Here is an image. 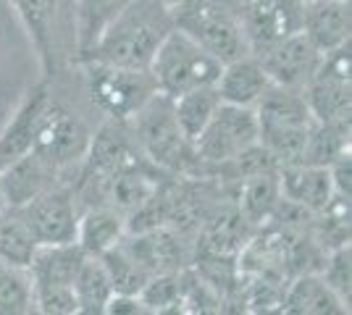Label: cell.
I'll use <instances>...</instances> for the list:
<instances>
[{
	"label": "cell",
	"instance_id": "6da1fadb",
	"mask_svg": "<svg viewBox=\"0 0 352 315\" xmlns=\"http://www.w3.org/2000/svg\"><path fill=\"white\" fill-rule=\"evenodd\" d=\"M174 30V11L161 0H132L108 24L103 37L95 43L85 60L121 66V69H150L155 50L166 34Z\"/></svg>",
	"mask_w": 352,
	"mask_h": 315
},
{
	"label": "cell",
	"instance_id": "7a4b0ae2",
	"mask_svg": "<svg viewBox=\"0 0 352 315\" xmlns=\"http://www.w3.org/2000/svg\"><path fill=\"white\" fill-rule=\"evenodd\" d=\"M132 135L140 150L163 174H174L176 179H203V163L174 119L171 97L155 92L132 119Z\"/></svg>",
	"mask_w": 352,
	"mask_h": 315
},
{
	"label": "cell",
	"instance_id": "3957f363",
	"mask_svg": "<svg viewBox=\"0 0 352 315\" xmlns=\"http://www.w3.org/2000/svg\"><path fill=\"white\" fill-rule=\"evenodd\" d=\"M255 119H258V142L279 168L302 163L310 126L316 121L302 90L271 84L255 105Z\"/></svg>",
	"mask_w": 352,
	"mask_h": 315
},
{
	"label": "cell",
	"instance_id": "277c9868",
	"mask_svg": "<svg viewBox=\"0 0 352 315\" xmlns=\"http://www.w3.org/2000/svg\"><path fill=\"white\" fill-rule=\"evenodd\" d=\"M174 11V27L190 34L213 58L229 63L248 56L250 47L242 32L239 11L229 0H182Z\"/></svg>",
	"mask_w": 352,
	"mask_h": 315
},
{
	"label": "cell",
	"instance_id": "5b68a950",
	"mask_svg": "<svg viewBox=\"0 0 352 315\" xmlns=\"http://www.w3.org/2000/svg\"><path fill=\"white\" fill-rule=\"evenodd\" d=\"M221 66L223 63L213 58L206 47H200L190 34L174 27L166 34L161 47L155 50L150 74L155 79V87L161 95L179 97L200 87H216Z\"/></svg>",
	"mask_w": 352,
	"mask_h": 315
},
{
	"label": "cell",
	"instance_id": "8992f818",
	"mask_svg": "<svg viewBox=\"0 0 352 315\" xmlns=\"http://www.w3.org/2000/svg\"><path fill=\"white\" fill-rule=\"evenodd\" d=\"M87 90L108 119L129 121L158 92L150 69H121L85 60Z\"/></svg>",
	"mask_w": 352,
	"mask_h": 315
},
{
	"label": "cell",
	"instance_id": "52a82bcc",
	"mask_svg": "<svg viewBox=\"0 0 352 315\" xmlns=\"http://www.w3.org/2000/svg\"><path fill=\"white\" fill-rule=\"evenodd\" d=\"M258 145V119L255 108L221 103L208 121L203 135L195 139V152L203 163V179H208L219 165L234 161L236 155Z\"/></svg>",
	"mask_w": 352,
	"mask_h": 315
},
{
	"label": "cell",
	"instance_id": "ba28073f",
	"mask_svg": "<svg viewBox=\"0 0 352 315\" xmlns=\"http://www.w3.org/2000/svg\"><path fill=\"white\" fill-rule=\"evenodd\" d=\"M89 139H92V132L76 113L50 97L45 100L37 124H34L32 150L43 155L47 163L66 171V168H74V163L85 161Z\"/></svg>",
	"mask_w": 352,
	"mask_h": 315
},
{
	"label": "cell",
	"instance_id": "9c48e42d",
	"mask_svg": "<svg viewBox=\"0 0 352 315\" xmlns=\"http://www.w3.org/2000/svg\"><path fill=\"white\" fill-rule=\"evenodd\" d=\"M352 56L350 43L323 53L316 74L305 84V100L316 121L323 124H350L352 87H350Z\"/></svg>",
	"mask_w": 352,
	"mask_h": 315
},
{
	"label": "cell",
	"instance_id": "30bf717a",
	"mask_svg": "<svg viewBox=\"0 0 352 315\" xmlns=\"http://www.w3.org/2000/svg\"><path fill=\"white\" fill-rule=\"evenodd\" d=\"M19 210H21L24 221L30 224L32 234L40 244L76 242V226H79L82 208L76 202L74 187L69 181L40 192Z\"/></svg>",
	"mask_w": 352,
	"mask_h": 315
},
{
	"label": "cell",
	"instance_id": "8fae6325",
	"mask_svg": "<svg viewBox=\"0 0 352 315\" xmlns=\"http://www.w3.org/2000/svg\"><path fill=\"white\" fill-rule=\"evenodd\" d=\"M252 56H261L302 27V0H250L236 5Z\"/></svg>",
	"mask_w": 352,
	"mask_h": 315
},
{
	"label": "cell",
	"instance_id": "7c38bea8",
	"mask_svg": "<svg viewBox=\"0 0 352 315\" xmlns=\"http://www.w3.org/2000/svg\"><path fill=\"white\" fill-rule=\"evenodd\" d=\"M255 58L263 63L265 74L271 76L274 84L281 87H292V90H305L310 76L316 74L323 53L318 47H313L308 37L302 32L284 37L281 43L271 45Z\"/></svg>",
	"mask_w": 352,
	"mask_h": 315
},
{
	"label": "cell",
	"instance_id": "4fadbf2b",
	"mask_svg": "<svg viewBox=\"0 0 352 315\" xmlns=\"http://www.w3.org/2000/svg\"><path fill=\"white\" fill-rule=\"evenodd\" d=\"M63 174H66L63 168L47 163L43 155L30 150L8 168L0 171V189H3L8 208H21L40 192L56 187V184H63Z\"/></svg>",
	"mask_w": 352,
	"mask_h": 315
},
{
	"label": "cell",
	"instance_id": "5bb4252c",
	"mask_svg": "<svg viewBox=\"0 0 352 315\" xmlns=\"http://www.w3.org/2000/svg\"><path fill=\"white\" fill-rule=\"evenodd\" d=\"M350 30V0H302V27H300V32L321 53L347 45Z\"/></svg>",
	"mask_w": 352,
	"mask_h": 315
},
{
	"label": "cell",
	"instance_id": "9a60e30c",
	"mask_svg": "<svg viewBox=\"0 0 352 315\" xmlns=\"http://www.w3.org/2000/svg\"><path fill=\"white\" fill-rule=\"evenodd\" d=\"M279 184L281 197L287 202L310 210L313 215H318L321 210H326L334 202V184H331L329 165H281Z\"/></svg>",
	"mask_w": 352,
	"mask_h": 315
},
{
	"label": "cell",
	"instance_id": "2e32d148",
	"mask_svg": "<svg viewBox=\"0 0 352 315\" xmlns=\"http://www.w3.org/2000/svg\"><path fill=\"white\" fill-rule=\"evenodd\" d=\"M271 84L274 82L265 74L263 63L252 53H248L242 58H234L221 66V74L216 79V92H219L221 103L255 108Z\"/></svg>",
	"mask_w": 352,
	"mask_h": 315
},
{
	"label": "cell",
	"instance_id": "e0dca14e",
	"mask_svg": "<svg viewBox=\"0 0 352 315\" xmlns=\"http://www.w3.org/2000/svg\"><path fill=\"white\" fill-rule=\"evenodd\" d=\"M281 310L297 315H347L350 305L318 273H300L281 294Z\"/></svg>",
	"mask_w": 352,
	"mask_h": 315
},
{
	"label": "cell",
	"instance_id": "ac0fdd59",
	"mask_svg": "<svg viewBox=\"0 0 352 315\" xmlns=\"http://www.w3.org/2000/svg\"><path fill=\"white\" fill-rule=\"evenodd\" d=\"M126 234V218L111 205H92L82 208L76 226V244L85 255L100 257L111 247H116Z\"/></svg>",
	"mask_w": 352,
	"mask_h": 315
},
{
	"label": "cell",
	"instance_id": "d6986e66",
	"mask_svg": "<svg viewBox=\"0 0 352 315\" xmlns=\"http://www.w3.org/2000/svg\"><path fill=\"white\" fill-rule=\"evenodd\" d=\"M279 168L236 181V208L248 224H265L281 205Z\"/></svg>",
	"mask_w": 352,
	"mask_h": 315
},
{
	"label": "cell",
	"instance_id": "ffe728a7",
	"mask_svg": "<svg viewBox=\"0 0 352 315\" xmlns=\"http://www.w3.org/2000/svg\"><path fill=\"white\" fill-rule=\"evenodd\" d=\"M85 250L76 242L40 244L27 266L32 284H74V276L85 263Z\"/></svg>",
	"mask_w": 352,
	"mask_h": 315
},
{
	"label": "cell",
	"instance_id": "44dd1931",
	"mask_svg": "<svg viewBox=\"0 0 352 315\" xmlns=\"http://www.w3.org/2000/svg\"><path fill=\"white\" fill-rule=\"evenodd\" d=\"M132 0H74V40L76 60H82L95 43L103 37L108 24L116 19Z\"/></svg>",
	"mask_w": 352,
	"mask_h": 315
},
{
	"label": "cell",
	"instance_id": "7402d4cb",
	"mask_svg": "<svg viewBox=\"0 0 352 315\" xmlns=\"http://www.w3.org/2000/svg\"><path fill=\"white\" fill-rule=\"evenodd\" d=\"M50 95L45 87L27 95V100L21 103V108L16 110L14 121L8 124V129L0 135V171L19 161L21 155H27L32 150V137H34V124L40 116V108L45 105Z\"/></svg>",
	"mask_w": 352,
	"mask_h": 315
},
{
	"label": "cell",
	"instance_id": "603a6c76",
	"mask_svg": "<svg viewBox=\"0 0 352 315\" xmlns=\"http://www.w3.org/2000/svg\"><path fill=\"white\" fill-rule=\"evenodd\" d=\"M72 289L76 305H79V313L103 315L113 297V284H111V276L105 270L103 260L95 255L85 257V263L79 266L76 276H74Z\"/></svg>",
	"mask_w": 352,
	"mask_h": 315
},
{
	"label": "cell",
	"instance_id": "cb8c5ba5",
	"mask_svg": "<svg viewBox=\"0 0 352 315\" xmlns=\"http://www.w3.org/2000/svg\"><path fill=\"white\" fill-rule=\"evenodd\" d=\"M11 3L34 40V47L43 58L45 76H50L53 71V27H56L60 0H11Z\"/></svg>",
	"mask_w": 352,
	"mask_h": 315
},
{
	"label": "cell",
	"instance_id": "d4e9b609",
	"mask_svg": "<svg viewBox=\"0 0 352 315\" xmlns=\"http://www.w3.org/2000/svg\"><path fill=\"white\" fill-rule=\"evenodd\" d=\"M221 105V97L216 87H200V90L184 92L179 97H171V108H174V119L184 137L195 142L203 135L208 121L213 119L216 108Z\"/></svg>",
	"mask_w": 352,
	"mask_h": 315
},
{
	"label": "cell",
	"instance_id": "484cf974",
	"mask_svg": "<svg viewBox=\"0 0 352 315\" xmlns=\"http://www.w3.org/2000/svg\"><path fill=\"white\" fill-rule=\"evenodd\" d=\"M40 242L34 240L30 224L19 208H6L0 213V260L14 266H30Z\"/></svg>",
	"mask_w": 352,
	"mask_h": 315
},
{
	"label": "cell",
	"instance_id": "4316f807",
	"mask_svg": "<svg viewBox=\"0 0 352 315\" xmlns=\"http://www.w3.org/2000/svg\"><path fill=\"white\" fill-rule=\"evenodd\" d=\"M344 152H350V124H323L313 121L310 126L302 163L331 165Z\"/></svg>",
	"mask_w": 352,
	"mask_h": 315
},
{
	"label": "cell",
	"instance_id": "83f0119b",
	"mask_svg": "<svg viewBox=\"0 0 352 315\" xmlns=\"http://www.w3.org/2000/svg\"><path fill=\"white\" fill-rule=\"evenodd\" d=\"M34 313V289L30 268L0 260V315Z\"/></svg>",
	"mask_w": 352,
	"mask_h": 315
},
{
	"label": "cell",
	"instance_id": "f1b7e54d",
	"mask_svg": "<svg viewBox=\"0 0 352 315\" xmlns=\"http://www.w3.org/2000/svg\"><path fill=\"white\" fill-rule=\"evenodd\" d=\"M318 276H321L323 281H326V284L337 292L342 300L350 305V281H352V273H350V242L331 247V250L323 255V268L318 270Z\"/></svg>",
	"mask_w": 352,
	"mask_h": 315
},
{
	"label": "cell",
	"instance_id": "f546056e",
	"mask_svg": "<svg viewBox=\"0 0 352 315\" xmlns=\"http://www.w3.org/2000/svg\"><path fill=\"white\" fill-rule=\"evenodd\" d=\"M34 289V313L45 315H76L79 305L72 284H32Z\"/></svg>",
	"mask_w": 352,
	"mask_h": 315
},
{
	"label": "cell",
	"instance_id": "4dcf8cb0",
	"mask_svg": "<svg viewBox=\"0 0 352 315\" xmlns=\"http://www.w3.org/2000/svg\"><path fill=\"white\" fill-rule=\"evenodd\" d=\"M329 174H331V184H334V197L350 202V195H352V158H350V152H344L342 158H337L334 163L329 165Z\"/></svg>",
	"mask_w": 352,
	"mask_h": 315
},
{
	"label": "cell",
	"instance_id": "1f68e13d",
	"mask_svg": "<svg viewBox=\"0 0 352 315\" xmlns=\"http://www.w3.org/2000/svg\"><path fill=\"white\" fill-rule=\"evenodd\" d=\"M8 208V202H6V197H3V189H0V213Z\"/></svg>",
	"mask_w": 352,
	"mask_h": 315
},
{
	"label": "cell",
	"instance_id": "d6a6232c",
	"mask_svg": "<svg viewBox=\"0 0 352 315\" xmlns=\"http://www.w3.org/2000/svg\"><path fill=\"white\" fill-rule=\"evenodd\" d=\"M161 3H166V5H171V8H174V5H179L182 0H161Z\"/></svg>",
	"mask_w": 352,
	"mask_h": 315
},
{
	"label": "cell",
	"instance_id": "836d02e7",
	"mask_svg": "<svg viewBox=\"0 0 352 315\" xmlns=\"http://www.w3.org/2000/svg\"><path fill=\"white\" fill-rule=\"evenodd\" d=\"M229 3H234V5H242V3H250V0H229Z\"/></svg>",
	"mask_w": 352,
	"mask_h": 315
}]
</instances>
